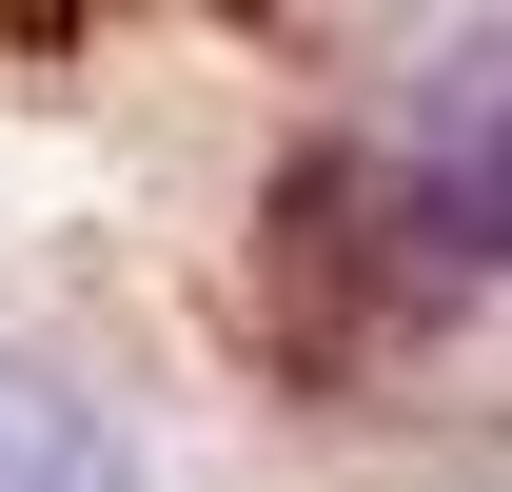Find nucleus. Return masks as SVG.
<instances>
[{
	"label": "nucleus",
	"mask_w": 512,
	"mask_h": 492,
	"mask_svg": "<svg viewBox=\"0 0 512 492\" xmlns=\"http://www.w3.org/2000/svg\"><path fill=\"white\" fill-rule=\"evenodd\" d=\"M414 197H434L473 256H512V40H473L434 99V138H414Z\"/></svg>",
	"instance_id": "f257e3e1"
},
{
	"label": "nucleus",
	"mask_w": 512,
	"mask_h": 492,
	"mask_svg": "<svg viewBox=\"0 0 512 492\" xmlns=\"http://www.w3.org/2000/svg\"><path fill=\"white\" fill-rule=\"evenodd\" d=\"M0 492H119V433L40 374H0Z\"/></svg>",
	"instance_id": "f03ea898"
}]
</instances>
